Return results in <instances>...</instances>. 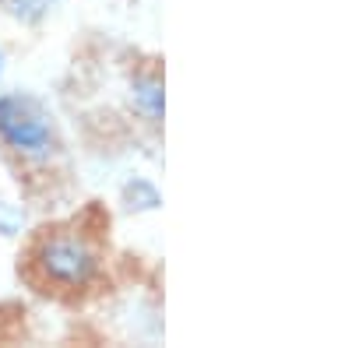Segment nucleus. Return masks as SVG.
I'll return each mask as SVG.
<instances>
[{
  "label": "nucleus",
  "instance_id": "obj_1",
  "mask_svg": "<svg viewBox=\"0 0 352 348\" xmlns=\"http://www.w3.org/2000/svg\"><path fill=\"white\" fill-rule=\"evenodd\" d=\"M25 268L43 292L78 296L102 275V253L81 229H46L28 246Z\"/></svg>",
  "mask_w": 352,
  "mask_h": 348
},
{
  "label": "nucleus",
  "instance_id": "obj_2",
  "mask_svg": "<svg viewBox=\"0 0 352 348\" xmlns=\"http://www.w3.org/2000/svg\"><path fill=\"white\" fill-rule=\"evenodd\" d=\"M0 141L21 159L46 162L56 152V130L46 109L28 95H0Z\"/></svg>",
  "mask_w": 352,
  "mask_h": 348
},
{
  "label": "nucleus",
  "instance_id": "obj_3",
  "mask_svg": "<svg viewBox=\"0 0 352 348\" xmlns=\"http://www.w3.org/2000/svg\"><path fill=\"white\" fill-rule=\"evenodd\" d=\"M131 106L141 116L144 124L159 127L162 124V113H166V89H162V78L155 71L148 74H138L131 81Z\"/></svg>",
  "mask_w": 352,
  "mask_h": 348
},
{
  "label": "nucleus",
  "instance_id": "obj_4",
  "mask_svg": "<svg viewBox=\"0 0 352 348\" xmlns=\"http://www.w3.org/2000/svg\"><path fill=\"white\" fill-rule=\"evenodd\" d=\"M124 205H127L131 211H159L162 194H159V187H155L152 180L134 176L131 183H124Z\"/></svg>",
  "mask_w": 352,
  "mask_h": 348
},
{
  "label": "nucleus",
  "instance_id": "obj_5",
  "mask_svg": "<svg viewBox=\"0 0 352 348\" xmlns=\"http://www.w3.org/2000/svg\"><path fill=\"white\" fill-rule=\"evenodd\" d=\"M0 4H4V11H8L11 18H18V21H25V25H39V21L53 11L56 0H0Z\"/></svg>",
  "mask_w": 352,
  "mask_h": 348
},
{
  "label": "nucleus",
  "instance_id": "obj_6",
  "mask_svg": "<svg viewBox=\"0 0 352 348\" xmlns=\"http://www.w3.org/2000/svg\"><path fill=\"white\" fill-rule=\"evenodd\" d=\"M21 229H25V208L0 197V236H18Z\"/></svg>",
  "mask_w": 352,
  "mask_h": 348
},
{
  "label": "nucleus",
  "instance_id": "obj_7",
  "mask_svg": "<svg viewBox=\"0 0 352 348\" xmlns=\"http://www.w3.org/2000/svg\"><path fill=\"white\" fill-rule=\"evenodd\" d=\"M0 74H4V53H0Z\"/></svg>",
  "mask_w": 352,
  "mask_h": 348
}]
</instances>
